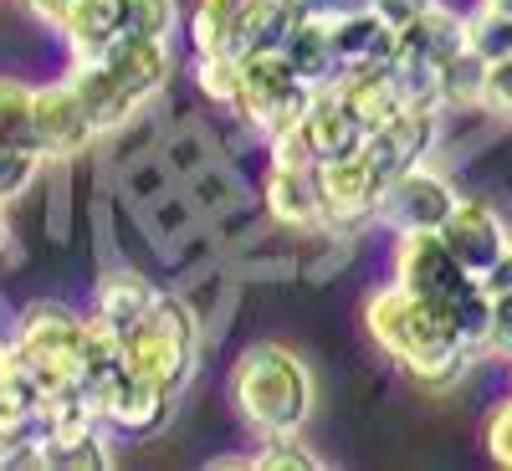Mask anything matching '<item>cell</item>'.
<instances>
[{
	"instance_id": "obj_22",
	"label": "cell",
	"mask_w": 512,
	"mask_h": 471,
	"mask_svg": "<svg viewBox=\"0 0 512 471\" xmlns=\"http://www.w3.org/2000/svg\"><path fill=\"white\" fill-rule=\"evenodd\" d=\"M103 425H108V420L82 425V431L47 436V441H41V466H52V471H103V466H113V451H108Z\"/></svg>"
},
{
	"instance_id": "obj_20",
	"label": "cell",
	"mask_w": 512,
	"mask_h": 471,
	"mask_svg": "<svg viewBox=\"0 0 512 471\" xmlns=\"http://www.w3.org/2000/svg\"><path fill=\"white\" fill-rule=\"evenodd\" d=\"M159 287L149 282V277H139V272H108L103 282H98V292H93V313L113 328V333H134L149 313H154V303H159Z\"/></svg>"
},
{
	"instance_id": "obj_5",
	"label": "cell",
	"mask_w": 512,
	"mask_h": 471,
	"mask_svg": "<svg viewBox=\"0 0 512 471\" xmlns=\"http://www.w3.org/2000/svg\"><path fill=\"white\" fill-rule=\"evenodd\" d=\"M308 103H313V88L297 77V67L282 52H256V57L241 62V103L231 113L246 118L267 144L292 134V128L303 123Z\"/></svg>"
},
{
	"instance_id": "obj_34",
	"label": "cell",
	"mask_w": 512,
	"mask_h": 471,
	"mask_svg": "<svg viewBox=\"0 0 512 471\" xmlns=\"http://www.w3.org/2000/svg\"><path fill=\"white\" fill-rule=\"evenodd\" d=\"M431 6H436V0H374V16L390 26V31H405V26H415Z\"/></svg>"
},
{
	"instance_id": "obj_13",
	"label": "cell",
	"mask_w": 512,
	"mask_h": 471,
	"mask_svg": "<svg viewBox=\"0 0 512 471\" xmlns=\"http://www.w3.org/2000/svg\"><path fill=\"white\" fill-rule=\"evenodd\" d=\"M175 395H180V390H169V384L123 369V374L108 384V395L98 400V415L113 425V431L154 436V431H164V425H169V415H175Z\"/></svg>"
},
{
	"instance_id": "obj_26",
	"label": "cell",
	"mask_w": 512,
	"mask_h": 471,
	"mask_svg": "<svg viewBox=\"0 0 512 471\" xmlns=\"http://www.w3.org/2000/svg\"><path fill=\"white\" fill-rule=\"evenodd\" d=\"M195 82L210 103L221 108H236L241 103V57H226V52H195Z\"/></svg>"
},
{
	"instance_id": "obj_15",
	"label": "cell",
	"mask_w": 512,
	"mask_h": 471,
	"mask_svg": "<svg viewBox=\"0 0 512 471\" xmlns=\"http://www.w3.org/2000/svg\"><path fill=\"white\" fill-rule=\"evenodd\" d=\"M333 93H338V103L349 108V118L364 128V139L405 108V88H400V77H395L390 62H359V67H349L344 77L333 82Z\"/></svg>"
},
{
	"instance_id": "obj_6",
	"label": "cell",
	"mask_w": 512,
	"mask_h": 471,
	"mask_svg": "<svg viewBox=\"0 0 512 471\" xmlns=\"http://www.w3.org/2000/svg\"><path fill=\"white\" fill-rule=\"evenodd\" d=\"M267 210L272 221L308 231L323 226V185H318V159L303 144V134H282L272 139V169H267Z\"/></svg>"
},
{
	"instance_id": "obj_18",
	"label": "cell",
	"mask_w": 512,
	"mask_h": 471,
	"mask_svg": "<svg viewBox=\"0 0 512 471\" xmlns=\"http://www.w3.org/2000/svg\"><path fill=\"white\" fill-rule=\"evenodd\" d=\"M297 134H303V144L313 149V159H344L364 144V128L349 118V108L338 103L333 88H318L303 123H297Z\"/></svg>"
},
{
	"instance_id": "obj_21",
	"label": "cell",
	"mask_w": 512,
	"mask_h": 471,
	"mask_svg": "<svg viewBox=\"0 0 512 471\" xmlns=\"http://www.w3.org/2000/svg\"><path fill=\"white\" fill-rule=\"evenodd\" d=\"M123 31V0H67V11L57 21V36L77 57H98L108 41Z\"/></svg>"
},
{
	"instance_id": "obj_12",
	"label": "cell",
	"mask_w": 512,
	"mask_h": 471,
	"mask_svg": "<svg viewBox=\"0 0 512 471\" xmlns=\"http://www.w3.org/2000/svg\"><path fill=\"white\" fill-rule=\"evenodd\" d=\"M441 236H446L451 256L472 277H487L512 251V226L497 216V205H487V200H461L456 216L441 226Z\"/></svg>"
},
{
	"instance_id": "obj_11",
	"label": "cell",
	"mask_w": 512,
	"mask_h": 471,
	"mask_svg": "<svg viewBox=\"0 0 512 471\" xmlns=\"http://www.w3.org/2000/svg\"><path fill=\"white\" fill-rule=\"evenodd\" d=\"M98 139V123L82 103L77 82L62 77V82H47V88H36V149L47 159H77Z\"/></svg>"
},
{
	"instance_id": "obj_39",
	"label": "cell",
	"mask_w": 512,
	"mask_h": 471,
	"mask_svg": "<svg viewBox=\"0 0 512 471\" xmlns=\"http://www.w3.org/2000/svg\"><path fill=\"white\" fill-rule=\"evenodd\" d=\"M0 246H6V205H0Z\"/></svg>"
},
{
	"instance_id": "obj_27",
	"label": "cell",
	"mask_w": 512,
	"mask_h": 471,
	"mask_svg": "<svg viewBox=\"0 0 512 471\" xmlns=\"http://www.w3.org/2000/svg\"><path fill=\"white\" fill-rule=\"evenodd\" d=\"M246 11V0H200L195 16H190V36H195V52H221L226 36L236 31Z\"/></svg>"
},
{
	"instance_id": "obj_36",
	"label": "cell",
	"mask_w": 512,
	"mask_h": 471,
	"mask_svg": "<svg viewBox=\"0 0 512 471\" xmlns=\"http://www.w3.org/2000/svg\"><path fill=\"white\" fill-rule=\"evenodd\" d=\"M26 11H31L36 21H47V26L57 31V21H62V11H67V0H26Z\"/></svg>"
},
{
	"instance_id": "obj_31",
	"label": "cell",
	"mask_w": 512,
	"mask_h": 471,
	"mask_svg": "<svg viewBox=\"0 0 512 471\" xmlns=\"http://www.w3.org/2000/svg\"><path fill=\"white\" fill-rule=\"evenodd\" d=\"M482 113L512 123V57L487 67V88H482Z\"/></svg>"
},
{
	"instance_id": "obj_35",
	"label": "cell",
	"mask_w": 512,
	"mask_h": 471,
	"mask_svg": "<svg viewBox=\"0 0 512 471\" xmlns=\"http://www.w3.org/2000/svg\"><path fill=\"white\" fill-rule=\"evenodd\" d=\"M313 11H323V16H359V11H374V0H313Z\"/></svg>"
},
{
	"instance_id": "obj_28",
	"label": "cell",
	"mask_w": 512,
	"mask_h": 471,
	"mask_svg": "<svg viewBox=\"0 0 512 471\" xmlns=\"http://www.w3.org/2000/svg\"><path fill=\"white\" fill-rule=\"evenodd\" d=\"M256 471H323V456L308 451L297 436H262V451L251 456Z\"/></svg>"
},
{
	"instance_id": "obj_25",
	"label": "cell",
	"mask_w": 512,
	"mask_h": 471,
	"mask_svg": "<svg viewBox=\"0 0 512 471\" xmlns=\"http://www.w3.org/2000/svg\"><path fill=\"white\" fill-rule=\"evenodd\" d=\"M466 52L482 57L487 67L502 62V57H512V16L477 6L472 16H466Z\"/></svg>"
},
{
	"instance_id": "obj_30",
	"label": "cell",
	"mask_w": 512,
	"mask_h": 471,
	"mask_svg": "<svg viewBox=\"0 0 512 471\" xmlns=\"http://www.w3.org/2000/svg\"><path fill=\"white\" fill-rule=\"evenodd\" d=\"M180 0H123V31L134 36H175Z\"/></svg>"
},
{
	"instance_id": "obj_23",
	"label": "cell",
	"mask_w": 512,
	"mask_h": 471,
	"mask_svg": "<svg viewBox=\"0 0 512 471\" xmlns=\"http://www.w3.org/2000/svg\"><path fill=\"white\" fill-rule=\"evenodd\" d=\"M482 88H487V62L472 57V52H456V57L436 72L441 113H472V108H482Z\"/></svg>"
},
{
	"instance_id": "obj_8",
	"label": "cell",
	"mask_w": 512,
	"mask_h": 471,
	"mask_svg": "<svg viewBox=\"0 0 512 471\" xmlns=\"http://www.w3.org/2000/svg\"><path fill=\"white\" fill-rule=\"evenodd\" d=\"M395 282H400L405 292L425 297V303L446 308V303H456V297L472 287L477 277L451 256V246H446L441 231H410V236H400V246H395Z\"/></svg>"
},
{
	"instance_id": "obj_7",
	"label": "cell",
	"mask_w": 512,
	"mask_h": 471,
	"mask_svg": "<svg viewBox=\"0 0 512 471\" xmlns=\"http://www.w3.org/2000/svg\"><path fill=\"white\" fill-rule=\"evenodd\" d=\"M456 205H461V195H456L451 175H441V169L425 159V164L405 169V175L384 190L379 221L390 231H400V236H410V231H441L456 216Z\"/></svg>"
},
{
	"instance_id": "obj_2",
	"label": "cell",
	"mask_w": 512,
	"mask_h": 471,
	"mask_svg": "<svg viewBox=\"0 0 512 471\" xmlns=\"http://www.w3.org/2000/svg\"><path fill=\"white\" fill-rule=\"evenodd\" d=\"M231 400L256 436H303L313 415V369L287 344H251L231 369Z\"/></svg>"
},
{
	"instance_id": "obj_3",
	"label": "cell",
	"mask_w": 512,
	"mask_h": 471,
	"mask_svg": "<svg viewBox=\"0 0 512 471\" xmlns=\"http://www.w3.org/2000/svg\"><path fill=\"white\" fill-rule=\"evenodd\" d=\"M16 354L41 379V390H72L88 374V318L62 303H31L16 323Z\"/></svg>"
},
{
	"instance_id": "obj_14",
	"label": "cell",
	"mask_w": 512,
	"mask_h": 471,
	"mask_svg": "<svg viewBox=\"0 0 512 471\" xmlns=\"http://www.w3.org/2000/svg\"><path fill=\"white\" fill-rule=\"evenodd\" d=\"M77 62H82V57H77ZM98 62H103L139 103H149V98L164 93L169 72H175V47H169V36H134V31H118L108 47L98 52Z\"/></svg>"
},
{
	"instance_id": "obj_33",
	"label": "cell",
	"mask_w": 512,
	"mask_h": 471,
	"mask_svg": "<svg viewBox=\"0 0 512 471\" xmlns=\"http://www.w3.org/2000/svg\"><path fill=\"white\" fill-rule=\"evenodd\" d=\"M487 456L497 466H512V395L487 415Z\"/></svg>"
},
{
	"instance_id": "obj_16",
	"label": "cell",
	"mask_w": 512,
	"mask_h": 471,
	"mask_svg": "<svg viewBox=\"0 0 512 471\" xmlns=\"http://www.w3.org/2000/svg\"><path fill=\"white\" fill-rule=\"evenodd\" d=\"M282 57L297 67V77H303L313 93L318 88H333V82L344 77V62H338V52H333V21L323 11H313V6L297 16V26L287 31Z\"/></svg>"
},
{
	"instance_id": "obj_29",
	"label": "cell",
	"mask_w": 512,
	"mask_h": 471,
	"mask_svg": "<svg viewBox=\"0 0 512 471\" xmlns=\"http://www.w3.org/2000/svg\"><path fill=\"white\" fill-rule=\"evenodd\" d=\"M41 164H47V154H41V149H6V144H0V205L21 200L36 185Z\"/></svg>"
},
{
	"instance_id": "obj_9",
	"label": "cell",
	"mask_w": 512,
	"mask_h": 471,
	"mask_svg": "<svg viewBox=\"0 0 512 471\" xmlns=\"http://www.w3.org/2000/svg\"><path fill=\"white\" fill-rule=\"evenodd\" d=\"M436 134H441V108L436 103H405L384 128H374V134L359 144V154L374 164V175L384 185H395L405 169L425 164L436 149Z\"/></svg>"
},
{
	"instance_id": "obj_24",
	"label": "cell",
	"mask_w": 512,
	"mask_h": 471,
	"mask_svg": "<svg viewBox=\"0 0 512 471\" xmlns=\"http://www.w3.org/2000/svg\"><path fill=\"white\" fill-rule=\"evenodd\" d=\"M0 144L36 149V88L21 77H0Z\"/></svg>"
},
{
	"instance_id": "obj_17",
	"label": "cell",
	"mask_w": 512,
	"mask_h": 471,
	"mask_svg": "<svg viewBox=\"0 0 512 471\" xmlns=\"http://www.w3.org/2000/svg\"><path fill=\"white\" fill-rule=\"evenodd\" d=\"M456 52H466V16L446 11L441 0H436V6L425 11L415 26H405V31H400V52H395V62H410V67H431V72H441Z\"/></svg>"
},
{
	"instance_id": "obj_37",
	"label": "cell",
	"mask_w": 512,
	"mask_h": 471,
	"mask_svg": "<svg viewBox=\"0 0 512 471\" xmlns=\"http://www.w3.org/2000/svg\"><path fill=\"white\" fill-rule=\"evenodd\" d=\"M482 282H487L492 292H512V251L502 256V262H497V267H492V272H487Z\"/></svg>"
},
{
	"instance_id": "obj_10",
	"label": "cell",
	"mask_w": 512,
	"mask_h": 471,
	"mask_svg": "<svg viewBox=\"0 0 512 471\" xmlns=\"http://www.w3.org/2000/svg\"><path fill=\"white\" fill-rule=\"evenodd\" d=\"M318 185H323V226L333 231H354L359 221H374L384 190H390L359 149L344 159H318Z\"/></svg>"
},
{
	"instance_id": "obj_19",
	"label": "cell",
	"mask_w": 512,
	"mask_h": 471,
	"mask_svg": "<svg viewBox=\"0 0 512 471\" xmlns=\"http://www.w3.org/2000/svg\"><path fill=\"white\" fill-rule=\"evenodd\" d=\"M72 82H77L82 103H88V113H93V123H98V134H113V128L134 123V113L144 108V103H139L134 93H128V88H123V82H118L98 57L72 62Z\"/></svg>"
},
{
	"instance_id": "obj_4",
	"label": "cell",
	"mask_w": 512,
	"mask_h": 471,
	"mask_svg": "<svg viewBox=\"0 0 512 471\" xmlns=\"http://www.w3.org/2000/svg\"><path fill=\"white\" fill-rule=\"evenodd\" d=\"M123 354H128V369L134 374L159 379L169 390H185L195 364H200V323L180 297L164 292L154 303V313L123 338Z\"/></svg>"
},
{
	"instance_id": "obj_1",
	"label": "cell",
	"mask_w": 512,
	"mask_h": 471,
	"mask_svg": "<svg viewBox=\"0 0 512 471\" xmlns=\"http://www.w3.org/2000/svg\"><path fill=\"white\" fill-rule=\"evenodd\" d=\"M364 328L374 338V349L390 354L425 390H451V384L466 379V369L477 359V349L461 338V328L446 318V308L405 292L400 282L379 287L364 303Z\"/></svg>"
},
{
	"instance_id": "obj_38",
	"label": "cell",
	"mask_w": 512,
	"mask_h": 471,
	"mask_svg": "<svg viewBox=\"0 0 512 471\" xmlns=\"http://www.w3.org/2000/svg\"><path fill=\"white\" fill-rule=\"evenodd\" d=\"M477 6H487V11H502V16H512V0H477Z\"/></svg>"
},
{
	"instance_id": "obj_32",
	"label": "cell",
	"mask_w": 512,
	"mask_h": 471,
	"mask_svg": "<svg viewBox=\"0 0 512 471\" xmlns=\"http://www.w3.org/2000/svg\"><path fill=\"white\" fill-rule=\"evenodd\" d=\"M482 354L512 364V292H492V328H487V349Z\"/></svg>"
}]
</instances>
